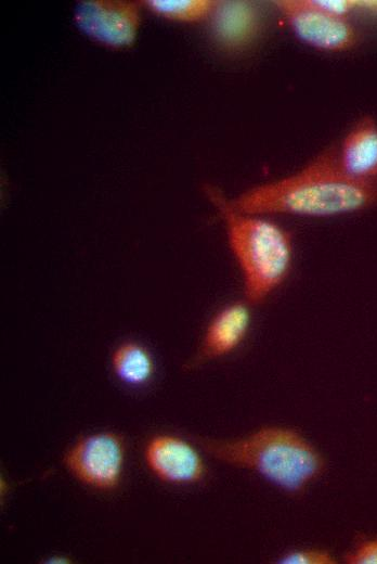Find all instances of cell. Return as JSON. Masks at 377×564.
Segmentation results:
<instances>
[{
	"label": "cell",
	"instance_id": "1",
	"mask_svg": "<svg viewBox=\"0 0 377 564\" xmlns=\"http://www.w3.org/2000/svg\"><path fill=\"white\" fill-rule=\"evenodd\" d=\"M235 208L256 215L329 217L377 206V181H361L340 167L330 146L296 172L246 190L231 200Z\"/></svg>",
	"mask_w": 377,
	"mask_h": 564
},
{
	"label": "cell",
	"instance_id": "2",
	"mask_svg": "<svg viewBox=\"0 0 377 564\" xmlns=\"http://www.w3.org/2000/svg\"><path fill=\"white\" fill-rule=\"evenodd\" d=\"M204 193L224 220L247 302L265 300L290 272L294 259L290 233L263 215L238 210L213 184H205Z\"/></svg>",
	"mask_w": 377,
	"mask_h": 564
},
{
	"label": "cell",
	"instance_id": "3",
	"mask_svg": "<svg viewBox=\"0 0 377 564\" xmlns=\"http://www.w3.org/2000/svg\"><path fill=\"white\" fill-rule=\"evenodd\" d=\"M194 440L216 459L253 470L289 492L303 490L323 469L318 452L299 434L286 428L266 427L232 440Z\"/></svg>",
	"mask_w": 377,
	"mask_h": 564
},
{
	"label": "cell",
	"instance_id": "4",
	"mask_svg": "<svg viewBox=\"0 0 377 564\" xmlns=\"http://www.w3.org/2000/svg\"><path fill=\"white\" fill-rule=\"evenodd\" d=\"M126 447L114 432H98L77 439L64 453L63 464L80 483L101 491L116 489L121 480Z\"/></svg>",
	"mask_w": 377,
	"mask_h": 564
},
{
	"label": "cell",
	"instance_id": "5",
	"mask_svg": "<svg viewBox=\"0 0 377 564\" xmlns=\"http://www.w3.org/2000/svg\"><path fill=\"white\" fill-rule=\"evenodd\" d=\"M74 21L91 40L113 49L131 47L141 25V5L128 0H83Z\"/></svg>",
	"mask_w": 377,
	"mask_h": 564
},
{
	"label": "cell",
	"instance_id": "6",
	"mask_svg": "<svg viewBox=\"0 0 377 564\" xmlns=\"http://www.w3.org/2000/svg\"><path fill=\"white\" fill-rule=\"evenodd\" d=\"M274 4L294 34L315 49L339 52L358 42V31L347 18L321 10L313 0H276Z\"/></svg>",
	"mask_w": 377,
	"mask_h": 564
},
{
	"label": "cell",
	"instance_id": "7",
	"mask_svg": "<svg viewBox=\"0 0 377 564\" xmlns=\"http://www.w3.org/2000/svg\"><path fill=\"white\" fill-rule=\"evenodd\" d=\"M206 22L212 46L227 55L244 54L255 48L266 25L262 8L247 0L217 1Z\"/></svg>",
	"mask_w": 377,
	"mask_h": 564
},
{
	"label": "cell",
	"instance_id": "8",
	"mask_svg": "<svg viewBox=\"0 0 377 564\" xmlns=\"http://www.w3.org/2000/svg\"><path fill=\"white\" fill-rule=\"evenodd\" d=\"M144 460L150 471L166 483H195L205 475L204 461L197 450L172 435L152 437L145 446Z\"/></svg>",
	"mask_w": 377,
	"mask_h": 564
},
{
	"label": "cell",
	"instance_id": "9",
	"mask_svg": "<svg viewBox=\"0 0 377 564\" xmlns=\"http://www.w3.org/2000/svg\"><path fill=\"white\" fill-rule=\"evenodd\" d=\"M337 158L341 169L361 181H377V120L365 116L347 133Z\"/></svg>",
	"mask_w": 377,
	"mask_h": 564
},
{
	"label": "cell",
	"instance_id": "10",
	"mask_svg": "<svg viewBox=\"0 0 377 564\" xmlns=\"http://www.w3.org/2000/svg\"><path fill=\"white\" fill-rule=\"evenodd\" d=\"M250 324V310L244 303H233L220 309L209 322L200 359H213L233 351L245 338Z\"/></svg>",
	"mask_w": 377,
	"mask_h": 564
},
{
	"label": "cell",
	"instance_id": "11",
	"mask_svg": "<svg viewBox=\"0 0 377 564\" xmlns=\"http://www.w3.org/2000/svg\"><path fill=\"white\" fill-rule=\"evenodd\" d=\"M110 366L114 374L129 385L145 384L155 369L150 350L133 341L123 342L113 350Z\"/></svg>",
	"mask_w": 377,
	"mask_h": 564
},
{
	"label": "cell",
	"instance_id": "12",
	"mask_svg": "<svg viewBox=\"0 0 377 564\" xmlns=\"http://www.w3.org/2000/svg\"><path fill=\"white\" fill-rule=\"evenodd\" d=\"M143 5L155 15L174 22H206L212 13L216 0H145Z\"/></svg>",
	"mask_w": 377,
	"mask_h": 564
},
{
	"label": "cell",
	"instance_id": "13",
	"mask_svg": "<svg viewBox=\"0 0 377 564\" xmlns=\"http://www.w3.org/2000/svg\"><path fill=\"white\" fill-rule=\"evenodd\" d=\"M278 562L283 564H333L335 560L325 551L302 550L289 552L282 556Z\"/></svg>",
	"mask_w": 377,
	"mask_h": 564
},
{
	"label": "cell",
	"instance_id": "14",
	"mask_svg": "<svg viewBox=\"0 0 377 564\" xmlns=\"http://www.w3.org/2000/svg\"><path fill=\"white\" fill-rule=\"evenodd\" d=\"M346 560L351 564H377V539L361 543Z\"/></svg>",
	"mask_w": 377,
	"mask_h": 564
},
{
	"label": "cell",
	"instance_id": "15",
	"mask_svg": "<svg viewBox=\"0 0 377 564\" xmlns=\"http://www.w3.org/2000/svg\"><path fill=\"white\" fill-rule=\"evenodd\" d=\"M321 10L339 17L347 15L356 9V0H313Z\"/></svg>",
	"mask_w": 377,
	"mask_h": 564
},
{
	"label": "cell",
	"instance_id": "16",
	"mask_svg": "<svg viewBox=\"0 0 377 564\" xmlns=\"http://www.w3.org/2000/svg\"><path fill=\"white\" fill-rule=\"evenodd\" d=\"M356 9L377 14V0H356Z\"/></svg>",
	"mask_w": 377,
	"mask_h": 564
}]
</instances>
